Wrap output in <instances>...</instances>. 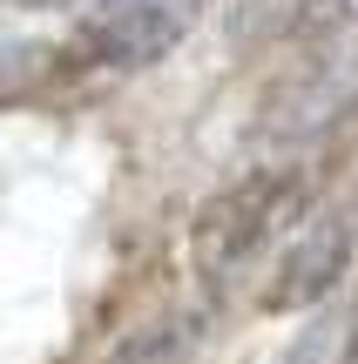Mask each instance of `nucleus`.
Returning a JSON list of instances; mask_svg holds the SVG:
<instances>
[{"mask_svg": "<svg viewBox=\"0 0 358 364\" xmlns=\"http://www.w3.org/2000/svg\"><path fill=\"white\" fill-rule=\"evenodd\" d=\"M305 209H311V176L298 169V162L237 176L223 196H210V203L196 209V223H189V257H196V277H203L210 290H223L230 277H237L243 263H251L257 250L284 230V223L305 216Z\"/></svg>", "mask_w": 358, "mask_h": 364, "instance_id": "f257e3e1", "label": "nucleus"}, {"mask_svg": "<svg viewBox=\"0 0 358 364\" xmlns=\"http://www.w3.org/2000/svg\"><path fill=\"white\" fill-rule=\"evenodd\" d=\"M210 0H88V14L75 21V54L81 68H102V75H135V68H156L189 27L203 21Z\"/></svg>", "mask_w": 358, "mask_h": 364, "instance_id": "f03ea898", "label": "nucleus"}, {"mask_svg": "<svg viewBox=\"0 0 358 364\" xmlns=\"http://www.w3.org/2000/svg\"><path fill=\"white\" fill-rule=\"evenodd\" d=\"M352 243H358V216L352 209H318V216H298V236L284 243L278 270L264 284V311H318L352 270Z\"/></svg>", "mask_w": 358, "mask_h": 364, "instance_id": "7ed1b4c3", "label": "nucleus"}, {"mask_svg": "<svg viewBox=\"0 0 358 364\" xmlns=\"http://www.w3.org/2000/svg\"><path fill=\"white\" fill-rule=\"evenodd\" d=\"M358 95V61L352 54H332V61H305V75H291L278 95H270L264 108V135H284V142H298V135H318L325 122H338L352 108Z\"/></svg>", "mask_w": 358, "mask_h": 364, "instance_id": "20e7f679", "label": "nucleus"}, {"mask_svg": "<svg viewBox=\"0 0 358 364\" xmlns=\"http://www.w3.org/2000/svg\"><path fill=\"white\" fill-rule=\"evenodd\" d=\"M196 344H203V311H176V317H156V324L129 331L108 351V364H183Z\"/></svg>", "mask_w": 358, "mask_h": 364, "instance_id": "39448f33", "label": "nucleus"}, {"mask_svg": "<svg viewBox=\"0 0 358 364\" xmlns=\"http://www.w3.org/2000/svg\"><path fill=\"white\" fill-rule=\"evenodd\" d=\"M291 34H298V41L358 34V0H298V7H291Z\"/></svg>", "mask_w": 358, "mask_h": 364, "instance_id": "423d86ee", "label": "nucleus"}, {"mask_svg": "<svg viewBox=\"0 0 358 364\" xmlns=\"http://www.w3.org/2000/svg\"><path fill=\"white\" fill-rule=\"evenodd\" d=\"M338 364H358V297L345 311V331H338Z\"/></svg>", "mask_w": 358, "mask_h": 364, "instance_id": "0eeeda50", "label": "nucleus"}, {"mask_svg": "<svg viewBox=\"0 0 358 364\" xmlns=\"http://www.w3.org/2000/svg\"><path fill=\"white\" fill-rule=\"evenodd\" d=\"M0 7H14V14H54V7H81V0H0Z\"/></svg>", "mask_w": 358, "mask_h": 364, "instance_id": "6e6552de", "label": "nucleus"}]
</instances>
